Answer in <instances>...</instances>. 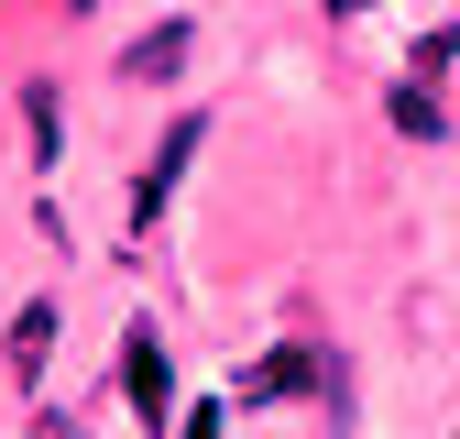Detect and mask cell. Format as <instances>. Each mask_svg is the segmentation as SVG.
Masks as SVG:
<instances>
[{"mask_svg": "<svg viewBox=\"0 0 460 439\" xmlns=\"http://www.w3.org/2000/svg\"><path fill=\"white\" fill-rule=\"evenodd\" d=\"M121 396L143 428H176V373H164V341H154V318H132V341H121Z\"/></svg>", "mask_w": 460, "mask_h": 439, "instance_id": "cell-1", "label": "cell"}, {"mask_svg": "<svg viewBox=\"0 0 460 439\" xmlns=\"http://www.w3.org/2000/svg\"><path fill=\"white\" fill-rule=\"evenodd\" d=\"M198 110H187V121H164V143H154V165H143V187H132V231H154V220H164V187H176L187 176V154H198Z\"/></svg>", "mask_w": 460, "mask_h": 439, "instance_id": "cell-2", "label": "cell"}, {"mask_svg": "<svg viewBox=\"0 0 460 439\" xmlns=\"http://www.w3.org/2000/svg\"><path fill=\"white\" fill-rule=\"evenodd\" d=\"M296 384H329V373H318V352H296V341H285V352H263V363L242 373V407H285Z\"/></svg>", "mask_w": 460, "mask_h": 439, "instance_id": "cell-3", "label": "cell"}, {"mask_svg": "<svg viewBox=\"0 0 460 439\" xmlns=\"http://www.w3.org/2000/svg\"><path fill=\"white\" fill-rule=\"evenodd\" d=\"M44 352H55V297H22L12 308V384H22V396L44 384Z\"/></svg>", "mask_w": 460, "mask_h": 439, "instance_id": "cell-4", "label": "cell"}, {"mask_svg": "<svg viewBox=\"0 0 460 439\" xmlns=\"http://www.w3.org/2000/svg\"><path fill=\"white\" fill-rule=\"evenodd\" d=\"M187 44H198L187 22H154V33H143V44L121 55V77H143V88H164V77H187Z\"/></svg>", "mask_w": 460, "mask_h": 439, "instance_id": "cell-5", "label": "cell"}, {"mask_svg": "<svg viewBox=\"0 0 460 439\" xmlns=\"http://www.w3.org/2000/svg\"><path fill=\"white\" fill-rule=\"evenodd\" d=\"M384 121L406 132V143H438V132H449V121H438V88H417V77H394V88H384Z\"/></svg>", "mask_w": 460, "mask_h": 439, "instance_id": "cell-6", "label": "cell"}, {"mask_svg": "<svg viewBox=\"0 0 460 439\" xmlns=\"http://www.w3.org/2000/svg\"><path fill=\"white\" fill-rule=\"evenodd\" d=\"M55 121H66V110H55V77H33V88H22V143H33V165L66 154V132H55Z\"/></svg>", "mask_w": 460, "mask_h": 439, "instance_id": "cell-7", "label": "cell"}, {"mask_svg": "<svg viewBox=\"0 0 460 439\" xmlns=\"http://www.w3.org/2000/svg\"><path fill=\"white\" fill-rule=\"evenodd\" d=\"M449 67H460V22H428V33L406 44V77L428 88V77H449Z\"/></svg>", "mask_w": 460, "mask_h": 439, "instance_id": "cell-8", "label": "cell"}, {"mask_svg": "<svg viewBox=\"0 0 460 439\" xmlns=\"http://www.w3.org/2000/svg\"><path fill=\"white\" fill-rule=\"evenodd\" d=\"M33 439H77V417H44V428H33Z\"/></svg>", "mask_w": 460, "mask_h": 439, "instance_id": "cell-9", "label": "cell"}, {"mask_svg": "<svg viewBox=\"0 0 460 439\" xmlns=\"http://www.w3.org/2000/svg\"><path fill=\"white\" fill-rule=\"evenodd\" d=\"M318 12H340V22H351V12H373V0H318Z\"/></svg>", "mask_w": 460, "mask_h": 439, "instance_id": "cell-10", "label": "cell"}, {"mask_svg": "<svg viewBox=\"0 0 460 439\" xmlns=\"http://www.w3.org/2000/svg\"><path fill=\"white\" fill-rule=\"evenodd\" d=\"M66 12H99V0H66Z\"/></svg>", "mask_w": 460, "mask_h": 439, "instance_id": "cell-11", "label": "cell"}]
</instances>
